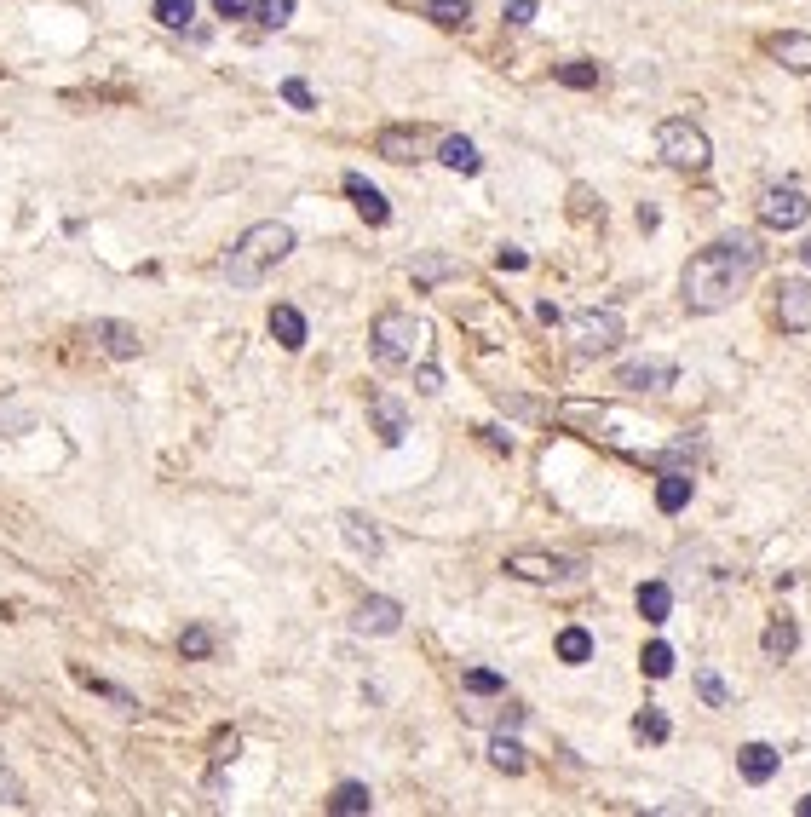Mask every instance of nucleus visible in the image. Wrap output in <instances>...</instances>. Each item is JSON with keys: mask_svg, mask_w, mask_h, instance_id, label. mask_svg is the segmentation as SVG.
Segmentation results:
<instances>
[{"mask_svg": "<svg viewBox=\"0 0 811 817\" xmlns=\"http://www.w3.org/2000/svg\"><path fill=\"white\" fill-rule=\"evenodd\" d=\"M656 156L668 167H679V173H708V162H714V144H708V133L696 127V121L673 116L656 127Z\"/></svg>", "mask_w": 811, "mask_h": 817, "instance_id": "7ed1b4c3", "label": "nucleus"}, {"mask_svg": "<svg viewBox=\"0 0 811 817\" xmlns=\"http://www.w3.org/2000/svg\"><path fill=\"white\" fill-rule=\"evenodd\" d=\"M438 386H443V374L426 363V369H420V392H438Z\"/></svg>", "mask_w": 811, "mask_h": 817, "instance_id": "a19ab883", "label": "nucleus"}, {"mask_svg": "<svg viewBox=\"0 0 811 817\" xmlns=\"http://www.w3.org/2000/svg\"><path fill=\"white\" fill-rule=\"evenodd\" d=\"M696 691H702L708 708H731V691H725V679H719L714 668H696Z\"/></svg>", "mask_w": 811, "mask_h": 817, "instance_id": "c85d7f7f", "label": "nucleus"}, {"mask_svg": "<svg viewBox=\"0 0 811 817\" xmlns=\"http://www.w3.org/2000/svg\"><path fill=\"white\" fill-rule=\"evenodd\" d=\"M438 162L455 167V173H478V167H484V156H478V144H472V139H461V133H455V139L438 144Z\"/></svg>", "mask_w": 811, "mask_h": 817, "instance_id": "aec40b11", "label": "nucleus"}, {"mask_svg": "<svg viewBox=\"0 0 811 817\" xmlns=\"http://www.w3.org/2000/svg\"><path fill=\"white\" fill-rule=\"evenodd\" d=\"M461 265L455 259H443V254H432V259H415V282H443V277H455Z\"/></svg>", "mask_w": 811, "mask_h": 817, "instance_id": "72a5a7b5", "label": "nucleus"}, {"mask_svg": "<svg viewBox=\"0 0 811 817\" xmlns=\"http://www.w3.org/2000/svg\"><path fill=\"white\" fill-rule=\"evenodd\" d=\"M466 691L472 697H495V691H507V679L489 674V668H466Z\"/></svg>", "mask_w": 811, "mask_h": 817, "instance_id": "f704fd0d", "label": "nucleus"}, {"mask_svg": "<svg viewBox=\"0 0 811 817\" xmlns=\"http://www.w3.org/2000/svg\"><path fill=\"white\" fill-rule=\"evenodd\" d=\"M374 150H380L386 162H415V156H420V133H409V127H386V133L374 139Z\"/></svg>", "mask_w": 811, "mask_h": 817, "instance_id": "f3484780", "label": "nucleus"}, {"mask_svg": "<svg viewBox=\"0 0 811 817\" xmlns=\"http://www.w3.org/2000/svg\"><path fill=\"white\" fill-rule=\"evenodd\" d=\"M213 12H219V18H248L254 0H213Z\"/></svg>", "mask_w": 811, "mask_h": 817, "instance_id": "58836bf2", "label": "nucleus"}, {"mask_svg": "<svg viewBox=\"0 0 811 817\" xmlns=\"http://www.w3.org/2000/svg\"><path fill=\"white\" fill-rule=\"evenodd\" d=\"M622 334H627V323H622V311H581L576 323H570V340H576V357H604V351H616L622 346Z\"/></svg>", "mask_w": 811, "mask_h": 817, "instance_id": "39448f33", "label": "nucleus"}, {"mask_svg": "<svg viewBox=\"0 0 811 817\" xmlns=\"http://www.w3.org/2000/svg\"><path fill=\"white\" fill-rule=\"evenodd\" d=\"M535 18V0H507V24L512 29H524Z\"/></svg>", "mask_w": 811, "mask_h": 817, "instance_id": "4c0bfd02", "label": "nucleus"}, {"mask_svg": "<svg viewBox=\"0 0 811 817\" xmlns=\"http://www.w3.org/2000/svg\"><path fill=\"white\" fill-rule=\"evenodd\" d=\"M501 570L518 576V582H576L587 564H581V559H558V553H512Z\"/></svg>", "mask_w": 811, "mask_h": 817, "instance_id": "0eeeda50", "label": "nucleus"}, {"mask_svg": "<svg viewBox=\"0 0 811 817\" xmlns=\"http://www.w3.org/2000/svg\"><path fill=\"white\" fill-rule=\"evenodd\" d=\"M489 766L518 777V771L530 766V754H524V743H512V737H495V743H489Z\"/></svg>", "mask_w": 811, "mask_h": 817, "instance_id": "b1692460", "label": "nucleus"}, {"mask_svg": "<svg viewBox=\"0 0 811 817\" xmlns=\"http://www.w3.org/2000/svg\"><path fill=\"white\" fill-rule=\"evenodd\" d=\"M397 628H403V605H397V599H380V593H374V599L357 605V633H397Z\"/></svg>", "mask_w": 811, "mask_h": 817, "instance_id": "ddd939ff", "label": "nucleus"}, {"mask_svg": "<svg viewBox=\"0 0 811 817\" xmlns=\"http://www.w3.org/2000/svg\"><path fill=\"white\" fill-rule=\"evenodd\" d=\"M254 18L265 29H282L288 18H294V0H254Z\"/></svg>", "mask_w": 811, "mask_h": 817, "instance_id": "2f4dec72", "label": "nucleus"}, {"mask_svg": "<svg viewBox=\"0 0 811 817\" xmlns=\"http://www.w3.org/2000/svg\"><path fill=\"white\" fill-rule=\"evenodd\" d=\"M800 259H806V265H811V242H800Z\"/></svg>", "mask_w": 811, "mask_h": 817, "instance_id": "37998d69", "label": "nucleus"}, {"mask_svg": "<svg viewBox=\"0 0 811 817\" xmlns=\"http://www.w3.org/2000/svg\"><path fill=\"white\" fill-rule=\"evenodd\" d=\"M282 98H288V104H294V110H317V93H311V87H305L300 75H294V81H282Z\"/></svg>", "mask_w": 811, "mask_h": 817, "instance_id": "c9c22d12", "label": "nucleus"}, {"mask_svg": "<svg viewBox=\"0 0 811 817\" xmlns=\"http://www.w3.org/2000/svg\"><path fill=\"white\" fill-rule=\"evenodd\" d=\"M754 271H760V242L754 236H719V242H708L685 265V311H696V317L725 311L754 282Z\"/></svg>", "mask_w": 811, "mask_h": 817, "instance_id": "f257e3e1", "label": "nucleus"}, {"mask_svg": "<svg viewBox=\"0 0 811 817\" xmlns=\"http://www.w3.org/2000/svg\"><path fill=\"white\" fill-rule=\"evenodd\" d=\"M374 800H369V789L363 783H340L334 789V800H328V812H340V817H357V812H369Z\"/></svg>", "mask_w": 811, "mask_h": 817, "instance_id": "393cba45", "label": "nucleus"}, {"mask_svg": "<svg viewBox=\"0 0 811 817\" xmlns=\"http://www.w3.org/2000/svg\"><path fill=\"white\" fill-rule=\"evenodd\" d=\"M524 265H530L524 248H501V271H524Z\"/></svg>", "mask_w": 811, "mask_h": 817, "instance_id": "ea45409f", "label": "nucleus"}, {"mask_svg": "<svg viewBox=\"0 0 811 817\" xmlns=\"http://www.w3.org/2000/svg\"><path fill=\"white\" fill-rule=\"evenodd\" d=\"M150 12H156V24H167V29H185L190 18H196V0H156Z\"/></svg>", "mask_w": 811, "mask_h": 817, "instance_id": "cd10ccee", "label": "nucleus"}, {"mask_svg": "<svg viewBox=\"0 0 811 817\" xmlns=\"http://www.w3.org/2000/svg\"><path fill=\"white\" fill-rule=\"evenodd\" d=\"M558 81L564 87H576V93H587V87H599V64H558Z\"/></svg>", "mask_w": 811, "mask_h": 817, "instance_id": "7c9ffc66", "label": "nucleus"}, {"mask_svg": "<svg viewBox=\"0 0 811 817\" xmlns=\"http://www.w3.org/2000/svg\"><path fill=\"white\" fill-rule=\"evenodd\" d=\"M426 18L443 29H461L466 18H472V0H426Z\"/></svg>", "mask_w": 811, "mask_h": 817, "instance_id": "a878e982", "label": "nucleus"}, {"mask_svg": "<svg viewBox=\"0 0 811 817\" xmlns=\"http://www.w3.org/2000/svg\"><path fill=\"white\" fill-rule=\"evenodd\" d=\"M558 662H570V668L593 662V633H587V628H564V633H558Z\"/></svg>", "mask_w": 811, "mask_h": 817, "instance_id": "5701e85b", "label": "nucleus"}, {"mask_svg": "<svg viewBox=\"0 0 811 817\" xmlns=\"http://www.w3.org/2000/svg\"><path fill=\"white\" fill-rule=\"evenodd\" d=\"M765 656L771 662H783V656H794V645H800V628H794V616H771V628H765Z\"/></svg>", "mask_w": 811, "mask_h": 817, "instance_id": "a211bd4d", "label": "nucleus"}, {"mask_svg": "<svg viewBox=\"0 0 811 817\" xmlns=\"http://www.w3.org/2000/svg\"><path fill=\"white\" fill-rule=\"evenodd\" d=\"M811 219V202L800 185H771L760 196V225H771V231H800Z\"/></svg>", "mask_w": 811, "mask_h": 817, "instance_id": "423d86ee", "label": "nucleus"}, {"mask_svg": "<svg viewBox=\"0 0 811 817\" xmlns=\"http://www.w3.org/2000/svg\"><path fill=\"white\" fill-rule=\"evenodd\" d=\"M800 817H811V794H806V800H800Z\"/></svg>", "mask_w": 811, "mask_h": 817, "instance_id": "79ce46f5", "label": "nucleus"}, {"mask_svg": "<svg viewBox=\"0 0 811 817\" xmlns=\"http://www.w3.org/2000/svg\"><path fill=\"white\" fill-rule=\"evenodd\" d=\"M656 507H662V513H685V507H691V478H685V472H668V478L656 484Z\"/></svg>", "mask_w": 811, "mask_h": 817, "instance_id": "4be33fe9", "label": "nucleus"}, {"mask_svg": "<svg viewBox=\"0 0 811 817\" xmlns=\"http://www.w3.org/2000/svg\"><path fill=\"white\" fill-rule=\"evenodd\" d=\"M369 351L380 369H403V363H415L420 351V323L409 311H380L374 317V334H369Z\"/></svg>", "mask_w": 811, "mask_h": 817, "instance_id": "20e7f679", "label": "nucleus"}, {"mask_svg": "<svg viewBox=\"0 0 811 817\" xmlns=\"http://www.w3.org/2000/svg\"><path fill=\"white\" fill-rule=\"evenodd\" d=\"M179 651H185L190 662L213 656V628H185V633H179Z\"/></svg>", "mask_w": 811, "mask_h": 817, "instance_id": "473e14b6", "label": "nucleus"}, {"mask_svg": "<svg viewBox=\"0 0 811 817\" xmlns=\"http://www.w3.org/2000/svg\"><path fill=\"white\" fill-rule=\"evenodd\" d=\"M673 380H679V369H673L668 357H639V363H622V369H616V386H622V392H668Z\"/></svg>", "mask_w": 811, "mask_h": 817, "instance_id": "6e6552de", "label": "nucleus"}, {"mask_svg": "<svg viewBox=\"0 0 811 817\" xmlns=\"http://www.w3.org/2000/svg\"><path fill=\"white\" fill-rule=\"evenodd\" d=\"M271 334L282 351H305V317L294 305H271Z\"/></svg>", "mask_w": 811, "mask_h": 817, "instance_id": "dca6fc26", "label": "nucleus"}, {"mask_svg": "<svg viewBox=\"0 0 811 817\" xmlns=\"http://www.w3.org/2000/svg\"><path fill=\"white\" fill-rule=\"evenodd\" d=\"M777 317H783L788 334H806L811 328V282L806 277H783V288H777Z\"/></svg>", "mask_w": 811, "mask_h": 817, "instance_id": "1a4fd4ad", "label": "nucleus"}, {"mask_svg": "<svg viewBox=\"0 0 811 817\" xmlns=\"http://www.w3.org/2000/svg\"><path fill=\"white\" fill-rule=\"evenodd\" d=\"M294 254V231L282 225V219H265V225H248V231L236 236V248L225 254V277H231V288H254L271 265H282V259Z\"/></svg>", "mask_w": 811, "mask_h": 817, "instance_id": "f03ea898", "label": "nucleus"}, {"mask_svg": "<svg viewBox=\"0 0 811 817\" xmlns=\"http://www.w3.org/2000/svg\"><path fill=\"white\" fill-rule=\"evenodd\" d=\"M0 806H24V783L12 777V766L0 760Z\"/></svg>", "mask_w": 811, "mask_h": 817, "instance_id": "e433bc0d", "label": "nucleus"}, {"mask_svg": "<svg viewBox=\"0 0 811 817\" xmlns=\"http://www.w3.org/2000/svg\"><path fill=\"white\" fill-rule=\"evenodd\" d=\"M369 415H374V432H380V444H403V409H397L392 397H374L369 403Z\"/></svg>", "mask_w": 811, "mask_h": 817, "instance_id": "6ab92c4d", "label": "nucleus"}, {"mask_svg": "<svg viewBox=\"0 0 811 817\" xmlns=\"http://www.w3.org/2000/svg\"><path fill=\"white\" fill-rule=\"evenodd\" d=\"M777 766H783V754H777L771 743H742L737 748L742 783H771V777H777Z\"/></svg>", "mask_w": 811, "mask_h": 817, "instance_id": "f8f14e48", "label": "nucleus"}, {"mask_svg": "<svg viewBox=\"0 0 811 817\" xmlns=\"http://www.w3.org/2000/svg\"><path fill=\"white\" fill-rule=\"evenodd\" d=\"M346 196H351V208L363 213L369 225H392V202H386V196H380L363 173H346Z\"/></svg>", "mask_w": 811, "mask_h": 817, "instance_id": "9b49d317", "label": "nucleus"}, {"mask_svg": "<svg viewBox=\"0 0 811 817\" xmlns=\"http://www.w3.org/2000/svg\"><path fill=\"white\" fill-rule=\"evenodd\" d=\"M340 530H346V541L363 553V559H380V553H386V541H380V530H374V518L346 513V518H340Z\"/></svg>", "mask_w": 811, "mask_h": 817, "instance_id": "2eb2a0df", "label": "nucleus"}, {"mask_svg": "<svg viewBox=\"0 0 811 817\" xmlns=\"http://www.w3.org/2000/svg\"><path fill=\"white\" fill-rule=\"evenodd\" d=\"M771 58L794 75H811V35H771Z\"/></svg>", "mask_w": 811, "mask_h": 817, "instance_id": "4468645a", "label": "nucleus"}, {"mask_svg": "<svg viewBox=\"0 0 811 817\" xmlns=\"http://www.w3.org/2000/svg\"><path fill=\"white\" fill-rule=\"evenodd\" d=\"M639 668H645L650 679H668V674H673V645H662V639H656V645H645Z\"/></svg>", "mask_w": 811, "mask_h": 817, "instance_id": "c756f323", "label": "nucleus"}, {"mask_svg": "<svg viewBox=\"0 0 811 817\" xmlns=\"http://www.w3.org/2000/svg\"><path fill=\"white\" fill-rule=\"evenodd\" d=\"M668 714H662V708H645V714H639V720H633V737H639V743H668Z\"/></svg>", "mask_w": 811, "mask_h": 817, "instance_id": "bb28decb", "label": "nucleus"}, {"mask_svg": "<svg viewBox=\"0 0 811 817\" xmlns=\"http://www.w3.org/2000/svg\"><path fill=\"white\" fill-rule=\"evenodd\" d=\"M93 340H98V351H104V357H116V363H127V357H139V351H144V334L133 323H116V317H98Z\"/></svg>", "mask_w": 811, "mask_h": 817, "instance_id": "9d476101", "label": "nucleus"}, {"mask_svg": "<svg viewBox=\"0 0 811 817\" xmlns=\"http://www.w3.org/2000/svg\"><path fill=\"white\" fill-rule=\"evenodd\" d=\"M639 616H645V622H656V628L668 622V616H673V593H668V582H645V587H639Z\"/></svg>", "mask_w": 811, "mask_h": 817, "instance_id": "412c9836", "label": "nucleus"}]
</instances>
